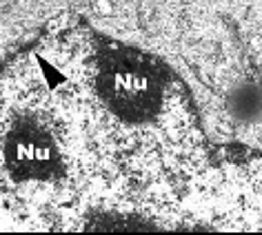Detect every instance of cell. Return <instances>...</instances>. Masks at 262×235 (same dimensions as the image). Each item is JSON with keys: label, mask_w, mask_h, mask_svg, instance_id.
<instances>
[{"label": "cell", "mask_w": 262, "mask_h": 235, "mask_svg": "<svg viewBox=\"0 0 262 235\" xmlns=\"http://www.w3.org/2000/svg\"><path fill=\"white\" fill-rule=\"evenodd\" d=\"M220 27L233 31V62L220 71V98L238 129L235 142L262 151V0H220Z\"/></svg>", "instance_id": "cell-2"}, {"label": "cell", "mask_w": 262, "mask_h": 235, "mask_svg": "<svg viewBox=\"0 0 262 235\" xmlns=\"http://www.w3.org/2000/svg\"><path fill=\"white\" fill-rule=\"evenodd\" d=\"M0 231H262V151L151 51L54 31L0 67Z\"/></svg>", "instance_id": "cell-1"}]
</instances>
